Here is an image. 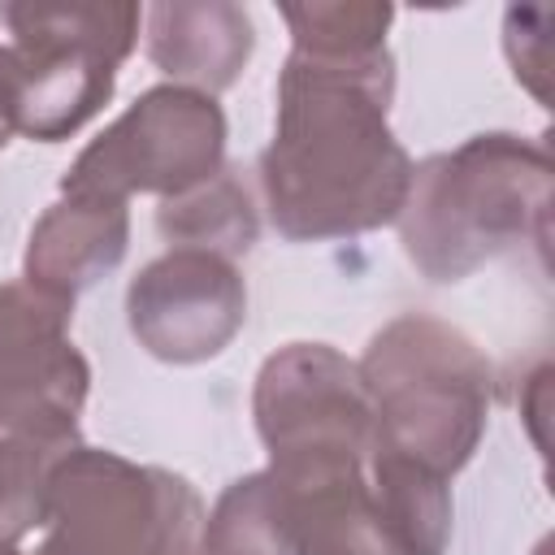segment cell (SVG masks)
<instances>
[{"label": "cell", "instance_id": "1", "mask_svg": "<svg viewBox=\"0 0 555 555\" xmlns=\"http://www.w3.org/2000/svg\"><path fill=\"white\" fill-rule=\"evenodd\" d=\"M395 56H325L291 48L278 74L273 139L260 152V195L291 243L356 238L390 225L412 186V156L390 130Z\"/></svg>", "mask_w": 555, "mask_h": 555}, {"label": "cell", "instance_id": "2", "mask_svg": "<svg viewBox=\"0 0 555 555\" xmlns=\"http://www.w3.org/2000/svg\"><path fill=\"white\" fill-rule=\"evenodd\" d=\"M555 169L542 139L486 130L451 152L412 165L403 212L395 217L403 256L421 278L451 286L494 256L551 238Z\"/></svg>", "mask_w": 555, "mask_h": 555}, {"label": "cell", "instance_id": "3", "mask_svg": "<svg viewBox=\"0 0 555 555\" xmlns=\"http://www.w3.org/2000/svg\"><path fill=\"white\" fill-rule=\"evenodd\" d=\"M356 369L373 408L377 447L447 481L473 460L490 421L494 364L460 325L403 312L369 338Z\"/></svg>", "mask_w": 555, "mask_h": 555}, {"label": "cell", "instance_id": "4", "mask_svg": "<svg viewBox=\"0 0 555 555\" xmlns=\"http://www.w3.org/2000/svg\"><path fill=\"white\" fill-rule=\"evenodd\" d=\"M139 22V4L0 0V104L13 130L35 143L78 134L113 100Z\"/></svg>", "mask_w": 555, "mask_h": 555}, {"label": "cell", "instance_id": "5", "mask_svg": "<svg viewBox=\"0 0 555 555\" xmlns=\"http://www.w3.org/2000/svg\"><path fill=\"white\" fill-rule=\"evenodd\" d=\"M204 520L182 473L78 442L52 468L35 555H199Z\"/></svg>", "mask_w": 555, "mask_h": 555}, {"label": "cell", "instance_id": "6", "mask_svg": "<svg viewBox=\"0 0 555 555\" xmlns=\"http://www.w3.org/2000/svg\"><path fill=\"white\" fill-rule=\"evenodd\" d=\"M225 169V113L217 95L191 87H147L117 121H108L65 169L69 195H186Z\"/></svg>", "mask_w": 555, "mask_h": 555}, {"label": "cell", "instance_id": "7", "mask_svg": "<svg viewBox=\"0 0 555 555\" xmlns=\"http://www.w3.org/2000/svg\"><path fill=\"white\" fill-rule=\"evenodd\" d=\"M269 473H317L369 464L377 429L360 369L330 343L278 347L251 390Z\"/></svg>", "mask_w": 555, "mask_h": 555}, {"label": "cell", "instance_id": "8", "mask_svg": "<svg viewBox=\"0 0 555 555\" xmlns=\"http://www.w3.org/2000/svg\"><path fill=\"white\" fill-rule=\"evenodd\" d=\"M74 304L39 286L0 282V425L78 442L91 364L69 338Z\"/></svg>", "mask_w": 555, "mask_h": 555}, {"label": "cell", "instance_id": "9", "mask_svg": "<svg viewBox=\"0 0 555 555\" xmlns=\"http://www.w3.org/2000/svg\"><path fill=\"white\" fill-rule=\"evenodd\" d=\"M134 343L165 364L221 356L247 321V282L234 260L199 247H169L147 260L126 291Z\"/></svg>", "mask_w": 555, "mask_h": 555}, {"label": "cell", "instance_id": "10", "mask_svg": "<svg viewBox=\"0 0 555 555\" xmlns=\"http://www.w3.org/2000/svg\"><path fill=\"white\" fill-rule=\"evenodd\" d=\"M147 56L173 87L217 95L238 82L256 52V26L230 0H160L143 9Z\"/></svg>", "mask_w": 555, "mask_h": 555}, {"label": "cell", "instance_id": "11", "mask_svg": "<svg viewBox=\"0 0 555 555\" xmlns=\"http://www.w3.org/2000/svg\"><path fill=\"white\" fill-rule=\"evenodd\" d=\"M126 247L130 212L121 199L61 191V199L35 221L26 238V282L74 304L126 260Z\"/></svg>", "mask_w": 555, "mask_h": 555}, {"label": "cell", "instance_id": "12", "mask_svg": "<svg viewBox=\"0 0 555 555\" xmlns=\"http://www.w3.org/2000/svg\"><path fill=\"white\" fill-rule=\"evenodd\" d=\"M369 494H373V516H377V529L390 555H442L447 551V538H451L447 477L373 442Z\"/></svg>", "mask_w": 555, "mask_h": 555}, {"label": "cell", "instance_id": "13", "mask_svg": "<svg viewBox=\"0 0 555 555\" xmlns=\"http://www.w3.org/2000/svg\"><path fill=\"white\" fill-rule=\"evenodd\" d=\"M156 230L169 247H199V251H217L225 260H238L256 247L260 217H256L247 182L238 178V169L225 165L221 173L191 186L186 195L160 199Z\"/></svg>", "mask_w": 555, "mask_h": 555}, {"label": "cell", "instance_id": "14", "mask_svg": "<svg viewBox=\"0 0 555 555\" xmlns=\"http://www.w3.org/2000/svg\"><path fill=\"white\" fill-rule=\"evenodd\" d=\"M199 555H295L286 503L264 468L221 490L204 520Z\"/></svg>", "mask_w": 555, "mask_h": 555}, {"label": "cell", "instance_id": "15", "mask_svg": "<svg viewBox=\"0 0 555 555\" xmlns=\"http://www.w3.org/2000/svg\"><path fill=\"white\" fill-rule=\"evenodd\" d=\"M74 447L78 442H52V438L0 425V542L17 546V538L43 525L52 468Z\"/></svg>", "mask_w": 555, "mask_h": 555}, {"label": "cell", "instance_id": "16", "mask_svg": "<svg viewBox=\"0 0 555 555\" xmlns=\"http://www.w3.org/2000/svg\"><path fill=\"white\" fill-rule=\"evenodd\" d=\"M282 22L291 26V48L325 52V56H364L386 48L395 9L390 4H282Z\"/></svg>", "mask_w": 555, "mask_h": 555}, {"label": "cell", "instance_id": "17", "mask_svg": "<svg viewBox=\"0 0 555 555\" xmlns=\"http://www.w3.org/2000/svg\"><path fill=\"white\" fill-rule=\"evenodd\" d=\"M546 9H507L503 17V48L512 61L516 82L533 91L538 104H546Z\"/></svg>", "mask_w": 555, "mask_h": 555}, {"label": "cell", "instance_id": "18", "mask_svg": "<svg viewBox=\"0 0 555 555\" xmlns=\"http://www.w3.org/2000/svg\"><path fill=\"white\" fill-rule=\"evenodd\" d=\"M13 134H17V130H13V121H9V113H4V104H0V147H4Z\"/></svg>", "mask_w": 555, "mask_h": 555}, {"label": "cell", "instance_id": "19", "mask_svg": "<svg viewBox=\"0 0 555 555\" xmlns=\"http://www.w3.org/2000/svg\"><path fill=\"white\" fill-rule=\"evenodd\" d=\"M0 555H17V546L13 542H0Z\"/></svg>", "mask_w": 555, "mask_h": 555}]
</instances>
